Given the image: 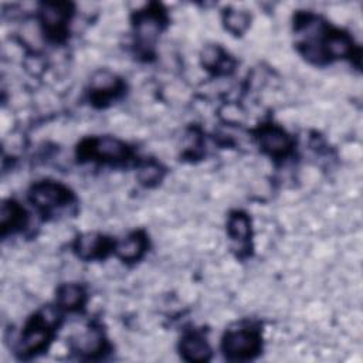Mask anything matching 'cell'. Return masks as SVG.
Wrapping results in <instances>:
<instances>
[{"label": "cell", "mask_w": 363, "mask_h": 363, "mask_svg": "<svg viewBox=\"0 0 363 363\" xmlns=\"http://www.w3.org/2000/svg\"><path fill=\"white\" fill-rule=\"evenodd\" d=\"M180 353L189 362H206L210 359L211 350L200 335L190 333L182 339Z\"/></svg>", "instance_id": "obj_10"}, {"label": "cell", "mask_w": 363, "mask_h": 363, "mask_svg": "<svg viewBox=\"0 0 363 363\" xmlns=\"http://www.w3.org/2000/svg\"><path fill=\"white\" fill-rule=\"evenodd\" d=\"M104 336L102 332L96 328H88L86 330L78 333L72 339V346L77 352L86 356H95L104 350Z\"/></svg>", "instance_id": "obj_9"}, {"label": "cell", "mask_w": 363, "mask_h": 363, "mask_svg": "<svg viewBox=\"0 0 363 363\" xmlns=\"http://www.w3.org/2000/svg\"><path fill=\"white\" fill-rule=\"evenodd\" d=\"M54 323L47 313L34 315L23 329L17 350L20 354H33L47 347L52 336Z\"/></svg>", "instance_id": "obj_2"}, {"label": "cell", "mask_w": 363, "mask_h": 363, "mask_svg": "<svg viewBox=\"0 0 363 363\" xmlns=\"http://www.w3.org/2000/svg\"><path fill=\"white\" fill-rule=\"evenodd\" d=\"M201 62L207 69L216 72H227L233 67L228 55L218 45H207L201 52Z\"/></svg>", "instance_id": "obj_14"}, {"label": "cell", "mask_w": 363, "mask_h": 363, "mask_svg": "<svg viewBox=\"0 0 363 363\" xmlns=\"http://www.w3.org/2000/svg\"><path fill=\"white\" fill-rule=\"evenodd\" d=\"M85 301V292L82 286L77 284H64L57 291V302L67 311H75L82 306Z\"/></svg>", "instance_id": "obj_13"}, {"label": "cell", "mask_w": 363, "mask_h": 363, "mask_svg": "<svg viewBox=\"0 0 363 363\" xmlns=\"http://www.w3.org/2000/svg\"><path fill=\"white\" fill-rule=\"evenodd\" d=\"M71 17L68 3H45L41 9V23L44 31L54 40H60L67 33V23Z\"/></svg>", "instance_id": "obj_5"}, {"label": "cell", "mask_w": 363, "mask_h": 363, "mask_svg": "<svg viewBox=\"0 0 363 363\" xmlns=\"http://www.w3.org/2000/svg\"><path fill=\"white\" fill-rule=\"evenodd\" d=\"M221 347L225 357L231 360L252 359L261 349L259 332L252 328L230 329L223 337Z\"/></svg>", "instance_id": "obj_1"}, {"label": "cell", "mask_w": 363, "mask_h": 363, "mask_svg": "<svg viewBox=\"0 0 363 363\" xmlns=\"http://www.w3.org/2000/svg\"><path fill=\"white\" fill-rule=\"evenodd\" d=\"M79 156L84 159H98L104 162L126 160L129 147L113 138H92L79 146Z\"/></svg>", "instance_id": "obj_3"}, {"label": "cell", "mask_w": 363, "mask_h": 363, "mask_svg": "<svg viewBox=\"0 0 363 363\" xmlns=\"http://www.w3.org/2000/svg\"><path fill=\"white\" fill-rule=\"evenodd\" d=\"M27 214L24 208L16 203V201H4L1 206L0 213V225L3 235L7 234V231H16L26 225Z\"/></svg>", "instance_id": "obj_11"}, {"label": "cell", "mask_w": 363, "mask_h": 363, "mask_svg": "<svg viewBox=\"0 0 363 363\" xmlns=\"http://www.w3.org/2000/svg\"><path fill=\"white\" fill-rule=\"evenodd\" d=\"M122 89V82L108 71H99L91 82V98L94 102H106L115 98Z\"/></svg>", "instance_id": "obj_8"}, {"label": "cell", "mask_w": 363, "mask_h": 363, "mask_svg": "<svg viewBox=\"0 0 363 363\" xmlns=\"http://www.w3.org/2000/svg\"><path fill=\"white\" fill-rule=\"evenodd\" d=\"M160 166L157 163H146L145 166H142L139 169V174H138V179L140 180V183H145V184H150V183H155L160 179Z\"/></svg>", "instance_id": "obj_17"}, {"label": "cell", "mask_w": 363, "mask_h": 363, "mask_svg": "<svg viewBox=\"0 0 363 363\" xmlns=\"http://www.w3.org/2000/svg\"><path fill=\"white\" fill-rule=\"evenodd\" d=\"M258 142L264 152L274 157L285 156L291 149V139L284 129L275 125H265L258 132Z\"/></svg>", "instance_id": "obj_6"}, {"label": "cell", "mask_w": 363, "mask_h": 363, "mask_svg": "<svg viewBox=\"0 0 363 363\" xmlns=\"http://www.w3.org/2000/svg\"><path fill=\"white\" fill-rule=\"evenodd\" d=\"M250 218L247 214L241 211H235L228 218V234L233 241H237L238 244H245L250 240L251 228H250Z\"/></svg>", "instance_id": "obj_15"}, {"label": "cell", "mask_w": 363, "mask_h": 363, "mask_svg": "<svg viewBox=\"0 0 363 363\" xmlns=\"http://www.w3.org/2000/svg\"><path fill=\"white\" fill-rule=\"evenodd\" d=\"M72 199L71 191L55 182H41L31 187L30 200L41 211H52L67 206Z\"/></svg>", "instance_id": "obj_4"}, {"label": "cell", "mask_w": 363, "mask_h": 363, "mask_svg": "<svg viewBox=\"0 0 363 363\" xmlns=\"http://www.w3.org/2000/svg\"><path fill=\"white\" fill-rule=\"evenodd\" d=\"M112 247L115 248V244L98 233H86L81 235L75 244L77 254L82 259L104 258L112 250Z\"/></svg>", "instance_id": "obj_7"}, {"label": "cell", "mask_w": 363, "mask_h": 363, "mask_svg": "<svg viewBox=\"0 0 363 363\" xmlns=\"http://www.w3.org/2000/svg\"><path fill=\"white\" fill-rule=\"evenodd\" d=\"M224 23L228 31L233 34H241L250 24V16L245 11L228 10L224 13Z\"/></svg>", "instance_id": "obj_16"}, {"label": "cell", "mask_w": 363, "mask_h": 363, "mask_svg": "<svg viewBox=\"0 0 363 363\" xmlns=\"http://www.w3.org/2000/svg\"><path fill=\"white\" fill-rule=\"evenodd\" d=\"M146 250V237L140 233H132L126 238H123L118 247H116V254L122 261H136L139 259Z\"/></svg>", "instance_id": "obj_12"}]
</instances>
